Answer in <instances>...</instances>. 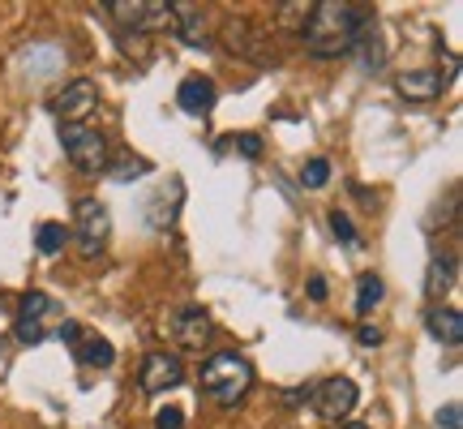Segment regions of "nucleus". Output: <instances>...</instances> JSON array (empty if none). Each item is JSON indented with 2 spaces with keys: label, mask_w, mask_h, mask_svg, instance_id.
I'll return each instance as SVG.
<instances>
[{
  "label": "nucleus",
  "mask_w": 463,
  "mask_h": 429,
  "mask_svg": "<svg viewBox=\"0 0 463 429\" xmlns=\"http://www.w3.org/2000/svg\"><path fill=\"white\" fill-rule=\"evenodd\" d=\"M430 335L438 339V344H447V348H459L463 344V318L459 310H433L430 314Z\"/></svg>",
  "instance_id": "obj_14"
},
{
  "label": "nucleus",
  "mask_w": 463,
  "mask_h": 429,
  "mask_svg": "<svg viewBox=\"0 0 463 429\" xmlns=\"http://www.w3.org/2000/svg\"><path fill=\"white\" fill-rule=\"evenodd\" d=\"M172 22L181 26L184 43H194V48L206 43V17H202L198 5H172Z\"/></svg>",
  "instance_id": "obj_15"
},
{
  "label": "nucleus",
  "mask_w": 463,
  "mask_h": 429,
  "mask_svg": "<svg viewBox=\"0 0 463 429\" xmlns=\"http://www.w3.org/2000/svg\"><path fill=\"white\" fill-rule=\"evenodd\" d=\"M65 241H69V232L61 224H39V232H34V245H39L43 258H56L65 249Z\"/></svg>",
  "instance_id": "obj_18"
},
{
  "label": "nucleus",
  "mask_w": 463,
  "mask_h": 429,
  "mask_svg": "<svg viewBox=\"0 0 463 429\" xmlns=\"http://www.w3.org/2000/svg\"><path fill=\"white\" fill-rule=\"evenodd\" d=\"M249 386H253V365L241 352H215L202 365V391H206V399H215L219 408H236Z\"/></svg>",
  "instance_id": "obj_2"
},
{
  "label": "nucleus",
  "mask_w": 463,
  "mask_h": 429,
  "mask_svg": "<svg viewBox=\"0 0 463 429\" xmlns=\"http://www.w3.org/2000/svg\"><path fill=\"white\" fill-rule=\"evenodd\" d=\"M455 288V258H433L430 262V275H425V292L430 297H442V292H450Z\"/></svg>",
  "instance_id": "obj_16"
},
{
  "label": "nucleus",
  "mask_w": 463,
  "mask_h": 429,
  "mask_svg": "<svg viewBox=\"0 0 463 429\" xmlns=\"http://www.w3.org/2000/svg\"><path fill=\"white\" fill-rule=\"evenodd\" d=\"M61 142H65V155L69 164L86 172V176H99L103 167H108V142H103V133L86 129V125H61Z\"/></svg>",
  "instance_id": "obj_3"
},
{
  "label": "nucleus",
  "mask_w": 463,
  "mask_h": 429,
  "mask_svg": "<svg viewBox=\"0 0 463 429\" xmlns=\"http://www.w3.org/2000/svg\"><path fill=\"white\" fill-rule=\"evenodd\" d=\"M232 142H236V150H241L245 159H258V155H262V138H258V133H241V138H232Z\"/></svg>",
  "instance_id": "obj_23"
},
{
  "label": "nucleus",
  "mask_w": 463,
  "mask_h": 429,
  "mask_svg": "<svg viewBox=\"0 0 463 429\" xmlns=\"http://www.w3.org/2000/svg\"><path fill=\"white\" fill-rule=\"evenodd\" d=\"M146 172H150L146 159H125V164H116L108 176H112V181H129V176H146Z\"/></svg>",
  "instance_id": "obj_21"
},
{
  "label": "nucleus",
  "mask_w": 463,
  "mask_h": 429,
  "mask_svg": "<svg viewBox=\"0 0 463 429\" xmlns=\"http://www.w3.org/2000/svg\"><path fill=\"white\" fill-rule=\"evenodd\" d=\"M95 103H99V86L90 82V78H73L52 100V112L61 116V125H82V116L95 112Z\"/></svg>",
  "instance_id": "obj_7"
},
{
  "label": "nucleus",
  "mask_w": 463,
  "mask_h": 429,
  "mask_svg": "<svg viewBox=\"0 0 463 429\" xmlns=\"http://www.w3.org/2000/svg\"><path fill=\"white\" fill-rule=\"evenodd\" d=\"M356 344H364V348H378V344H382V330H378V327H369V322H364V327H356Z\"/></svg>",
  "instance_id": "obj_26"
},
{
  "label": "nucleus",
  "mask_w": 463,
  "mask_h": 429,
  "mask_svg": "<svg viewBox=\"0 0 463 429\" xmlns=\"http://www.w3.org/2000/svg\"><path fill=\"white\" fill-rule=\"evenodd\" d=\"M56 335H61V339L73 348V357H78L82 365H90V369H108V365L116 361V348L108 344L103 335H95V330L78 327V322H61Z\"/></svg>",
  "instance_id": "obj_6"
},
{
  "label": "nucleus",
  "mask_w": 463,
  "mask_h": 429,
  "mask_svg": "<svg viewBox=\"0 0 463 429\" xmlns=\"http://www.w3.org/2000/svg\"><path fill=\"white\" fill-rule=\"evenodd\" d=\"M369 22L364 9L356 5H344V0H322V5H309V17L300 22V34H305V48L317 61H335V56H347L356 48V34Z\"/></svg>",
  "instance_id": "obj_1"
},
{
  "label": "nucleus",
  "mask_w": 463,
  "mask_h": 429,
  "mask_svg": "<svg viewBox=\"0 0 463 429\" xmlns=\"http://www.w3.org/2000/svg\"><path fill=\"white\" fill-rule=\"evenodd\" d=\"M438 429H463V408L455 404V399H450L447 408L438 413Z\"/></svg>",
  "instance_id": "obj_25"
},
{
  "label": "nucleus",
  "mask_w": 463,
  "mask_h": 429,
  "mask_svg": "<svg viewBox=\"0 0 463 429\" xmlns=\"http://www.w3.org/2000/svg\"><path fill=\"white\" fill-rule=\"evenodd\" d=\"M356 382L352 378H326L322 386L314 391V404H317V413L326 416V421H344L352 408H356Z\"/></svg>",
  "instance_id": "obj_9"
},
{
  "label": "nucleus",
  "mask_w": 463,
  "mask_h": 429,
  "mask_svg": "<svg viewBox=\"0 0 463 429\" xmlns=\"http://www.w3.org/2000/svg\"><path fill=\"white\" fill-rule=\"evenodd\" d=\"M176 344L189 348V352H202V348L211 344V335H215V327H211V318H206V310H198V305H189V310H181V318H176Z\"/></svg>",
  "instance_id": "obj_11"
},
{
  "label": "nucleus",
  "mask_w": 463,
  "mask_h": 429,
  "mask_svg": "<svg viewBox=\"0 0 463 429\" xmlns=\"http://www.w3.org/2000/svg\"><path fill=\"white\" fill-rule=\"evenodd\" d=\"M344 429H369V425H344Z\"/></svg>",
  "instance_id": "obj_28"
},
{
  "label": "nucleus",
  "mask_w": 463,
  "mask_h": 429,
  "mask_svg": "<svg viewBox=\"0 0 463 429\" xmlns=\"http://www.w3.org/2000/svg\"><path fill=\"white\" fill-rule=\"evenodd\" d=\"M43 314H56V300H52L48 292H26V297H22V310H17V327H14L22 344H39V339L48 335L43 322H39Z\"/></svg>",
  "instance_id": "obj_10"
},
{
  "label": "nucleus",
  "mask_w": 463,
  "mask_h": 429,
  "mask_svg": "<svg viewBox=\"0 0 463 429\" xmlns=\"http://www.w3.org/2000/svg\"><path fill=\"white\" fill-rule=\"evenodd\" d=\"M176 103H181L189 116H206L211 108H215V82H211V78H202V73L184 78L181 91H176Z\"/></svg>",
  "instance_id": "obj_12"
},
{
  "label": "nucleus",
  "mask_w": 463,
  "mask_h": 429,
  "mask_svg": "<svg viewBox=\"0 0 463 429\" xmlns=\"http://www.w3.org/2000/svg\"><path fill=\"white\" fill-rule=\"evenodd\" d=\"M300 181H305V189H322V185L331 181V164L326 159H309L305 172H300Z\"/></svg>",
  "instance_id": "obj_20"
},
{
  "label": "nucleus",
  "mask_w": 463,
  "mask_h": 429,
  "mask_svg": "<svg viewBox=\"0 0 463 429\" xmlns=\"http://www.w3.org/2000/svg\"><path fill=\"white\" fill-rule=\"evenodd\" d=\"M223 43H228L232 52H241V56H253V61H258V39H253V34H249V26L245 22H228V26H223Z\"/></svg>",
  "instance_id": "obj_19"
},
{
  "label": "nucleus",
  "mask_w": 463,
  "mask_h": 429,
  "mask_svg": "<svg viewBox=\"0 0 463 429\" xmlns=\"http://www.w3.org/2000/svg\"><path fill=\"white\" fill-rule=\"evenodd\" d=\"M73 219H78V245H82V258H99L103 241L112 232V219H108V206L99 198H78L73 202Z\"/></svg>",
  "instance_id": "obj_5"
},
{
  "label": "nucleus",
  "mask_w": 463,
  "mask_h": 429,
  "mask_svg": "<svg viewBox=\"0 0 463 429\" xmlns=\"http://www.w3.org/2000/svg\"><path fill=\"white\" fill-rule=\"evenodd\" d=\"M309 297H314V300H326V280H322V275H314V280H309Z\"/></svg>",
  "instance_id": "obj_27"
},
{
  "label": "nucleus",
  "mask_w": 463,
  "mask_h": 429,
  "mask_svg": "<svg viewBox=\"0 0 463 429\" xmlns=\"http://www.w3.org/2000/svg\"><path fill=\"white\" fill-rule=\"evenodd\" d=\"M103 9L125 31H164V26H172V5H164V0H108Z\"/></svg>",
  "instance_id": "obj_4"
},
{
  "label": "nucleus",
  "mask_w": 463,
  "mask_h": 429,
  "mask_svg": "<svg viewBox=\"0 0 463 429\" xmlns=\"http://www.w3.org/2000/svg\"><path fill=\"white\" fill-rule=\"evenodd\" d=\"M382 297H386V288H382V280L378 275H361L356 280V314H369L373 305H382Z\"/></svg>",
  "instance_id": "obj_17"
},
{
  "label": "nucleus",
  "mask_w": 463,
  "mask_h": 429,
  "mask_svg": "<svg viewBox=\"0 0 463 429\" xmlns=\"http://www.w3.org/2000/svg\"><path fill=\"white\" fill-rule=\"evenodd\" d=\"M181 378H184V361L176 352H146L137 386H142V396H164L167 386H176Z\"/></svg>",
  "instance_id": "obj_8"
},
{
  "label": "nucleus",
  "mask_w": 463,
  "mask_h": 429,
  "mask_svg": "<svg viewBox=\"0 0 463 429\" xmlns=\"http://www.w3.org/2000/svg\"><path fill=\"white\" fill-rule=\"evenodd\" d=\"M155 429H184V413L181 408H159L155 413Z\"/></svg>",
  "instance_id": "obj_24"
},
{
  "label": "nucleus",
  "mask_w": 463,
  "mask_h": 429,
  "mask_svg": "<svg viewBox=\"0 0 463 429\" xmlns=\"http://www.w3.org/2000/svg\"><path fill=\"white\" fill-rule=\"evenodd\" d=\"M331 232L344 245H356V228H352V219H347L344 211H331Z\"/></svg>",
  "instance_id": "obj_22"
},
{
  "label": "nucleus",
  "mask_w": 463,
  "mask_h": 429,
  "mask_svg": "<svg viewBox=\"0 0 463 429\" xmlns=\"http://www.w3.org/2000/svg\"><path fill=\"white\" fill-rule=\"evenodd\" d=\"M442 86H447L442 73L420 69V73H403V78H399V95H403V100H416V103H430L442 95Z\"/></svg>",
  "instance_id": "obj_13"
}]
</instances>
